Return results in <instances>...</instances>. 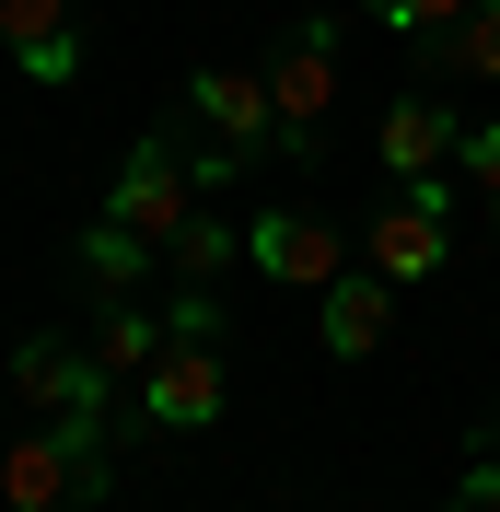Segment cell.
Returning <instances> with one entry per match:
<instances>
[{
    "instance_id": "cell-1",
    "label": "cell",
    "mask_w": 500,
    "mask_h": 512,
    "mask_svg": "<svg viewBox=\"0 0 500 512\" xmlns=\"http://www.w3.org/2000/svg\"><path fill=\"white\" fill-rule=\"evenodd\" d=\"M0 384H12V396H24L47 431H70V443H117V373H105L94 350H59V338H12Z\"/></svg>"
},
{
    "instance_id": "cell-2",
    "label": "cell",
    "mask_w": 500,
    "mask_h": 512,
    "mask_svg": "<svg viewBox=\"0 0 500 512\" xmlns=\"http://www.w3.org/2000/svg\"><path fill=\"white\" fill-rule=\"evenodd\" d=\"M117 489V443H70L35 419L24 443H0V501L12 512H94Z\"/></svg>"
},
{
    "instance_id": "cell-3",
    "label": "cell",
    "mask_w": 500,
    "mask_h": 512,
    "mask_svg": "<svg viewBox=\"0 0 500 512\" xmlns=\"http://www.w3.org/2000/svg\"><path fill=\"white\" fill-rule=\"evenodd\" d=\"M268 94H280V152L314 163L326 152V105H338V47H326L314 12H291V24L268 35Z\"/></svg>"
},
{
    "instance_id": "cell-4",
    "label": "cell",
    "mask_w": 500,
    "mask_h": 512,
    "mask_svg": "<svg viewBox=\"0 0 500 512\" xmlns=\"http://www.w3.org/2000/svg\"><path fill=\"white\" fill-rule=\"evenodd\" d=\"M105 210H117L128 233H152V245H175V233L210 210L198 198V175H187V140L175 128H152V140H128V163H117V187H105Z\"/></svg>"
},
{
    "instance_id": "cell-5",
    "label": "cell",
    "mask_w": 500,
    "mask_h": 512,
    "mask_svg": "<svg viewBox=\"0 0 500 512\" xmlns=\"http://www.w3.org/2000/svg\"><path fill=\"white\" fill-rule=\"evenodd\" d=\"M361 245H373V268H384L396 291L431 280L442 256H454V198H442V175H407V187L373 210V233H361Z\"/></svg>"
},
{
    "instance_id": "cell-6",
    "label": "cell",
    "mask_w": 500,
    "mask_h": 512,
    "mask_svg": "<svg viewBox=\"0 0 500 512\" xmlns=\"http://www.w3.org/2000/svg\"><path fill=\"white\" fill-rule=\"evenodd\" d=\"M140 431H210L221 419V338H163V361L128 384Z\"/></svg>"
},
{
    "instance_id": "cell-7",
    "label": "cell",
    "mask_w": 500,
    "mask_h": 512,
    "mask_svg": "<svg viewBox=\"0 0 500 512\" xmlns=\"http://www.w3.org/2000/svg\"><path fill=\"white\" fill-rule=\"evenodd\" d=\"M384 326H396V280H384V268H338V280L314 291V338L338 361H373Z\"/></svg>"
},
{
    "instance_id": "cell-8",
    "label": "cell",
    "mask_w": 500,
    "mask_h": 512,
    "mask_svg": "<svg viewBox=\"0 0 500 512\" xmlns=\"http://www.w3.org/2000/svg\"><path fill=\"white\" fill-rule=\"evenodd\" d=\"M245 256L268 268V280H291V291H326V280L349 268V256H338V222H326V210H268V222L245 233Z\"/></svg>"
},
{
    "instance_id": "cell-9",
    "label": "cell",
    "mask_w": 500,
    "mask_h": 512,
    "mask_svg": "<svg viewBox=\"0 0 500 512\" xmlns=\"http://www.w3.org/2000/svg\"><path fill=\"white\" fill-rule=\"evenodd\" d=\"M454 140H466V117H454V105L442 94H396L384 105V128H373V152H384V175H442V163H454Z\"/></svg>"
},
{
    "instance_id": "cell-10",
    "label": "cell",
    "mask_w": 500,
    "mask_h": 512,
    "mask_svg": "<svg viewBox=\"0 0 500 512\" xmlns=\"http://www.w3.org/2000/svg\"><path fill=\"white\" fill-rule=\"evenodd\" d=\"M187 105L233 140V152H280V94H268V70H198Z\"/></svg>"
},
{
    "instance_id": "cell-11",
    "label": "cell",
    "mask_w": 500,
    "mask_h": 512,
    "mask_svg": "<svg viewBox=\"0 0 500 512\" xmlns=\"http://www.w3.org/2000/svg\"><path fill=\"white\" fill-rule=\"evenodd\" d=\"M0 47L24 82H70L82 70V35H70V0H0Z\"/></svg>"
},
{
    "instance_id": "cell-12",
    "label": "cell",
    "mask_w": 500,
    "mask_h": 512,
    "mask_svg": "<svg viewBox=\"0 0 500 512\" xmlns=\"http://www.w3.org/2000/svg\"><path fill=\"white\" fill-rule=\"evenodd\" d=\"M94 361L117 384H140L163 361V315H140V303H128V291H94Z\"/></svg>"
},
{
    "instance_id": "cell-13",
    "label": "cell",
    "mask_w": 500,
    "mask_h": 512,
    "mask_svg": "<svg viewBox=\"0 0 500 512\" xmlns=\"http://www.w3.org/2000/svg\"><path fill=\"white\" fill-rule=\"evenodd\" d=\"M152 256H163L152 233H128L117 210H105V222L82 233V280H94V291H140V280H152Z\"/></svg>"
},
{
    "instance_id": "cell-14",
    "label": "cell",
    "mask_w": 500,
    "mask_h": 512,
    "mask_svg": "<svg viewBox=\"0 0 500 512\" xmlns=\"http://www.w3.org/2000/svg\"><path fill=\"white\" fill-rule=\"evenodd\" d=\"M361 12H373L384 35H407V47H419V59H431L442 35H454V24H466V12H477V0H361Z\"/></svg>"
},
{
    "instance_id": "cell-15",
    "label": "cell",
    "mask_w": 500,
    "mask_h": 512,
    "mask_svg": "<svg viewBox=\"0 0 500 512\" xmlns=\"http://www.w3.org/2000/svg\"><path fill=\"white\" fill-rule=\"evenodd\" d=\"M431 70H489V82H500V0H477L466 24L442 35V47H431Z\"/></svg>"
},
{
    "instance_id": "cell-16",
    "label": "cell",
    "mask_w": 500,
    "mask_h": 512,
    "mask_svg": "<svg viewBox=\"0 0 500 512\" xmlns=\"http://www.w3.org/2000/svg\"><path fill=\"white\" fill-rule=\"evenodd\" d=\"M163 268H175V280H221V268H233V233H221V210H198V222L163 245Z\"/></svg>"
},
{
    "instance_id": "cell-17",
    "label": "cell",
    "mask_w": 500,
    "mask_h": 512,
    "mask_svg": "<svg viewBox=\"0 0 500 512\" xmlns=\"http://www.w3.org/2000/svg\"><path fill=\"white\" fill-rule=\"evenodd\" d=\"M442 512H500V454H466V478L442 489Z\"/></svg>"
},
{
    "instance_id": "cell-18",
    "label": "cell",
    "mask_w": 500,
    "mask_h": 512,
    "mask_svg": "<svg viewBox=\"0 0 500 512\" xmlns=\"http://www.w3.org/2000/svg\"><path fill=\"white\" fill-rule=\"evenodd\" d=\"M454 163H466L477 187H500V117H466V140H454Z\"/></svg>"
},
{
    "instance_id": "cell-19",
    "label": "cell",
    "mask_w": 500,
    "mask_h": 512,
    "mask_svg": "<svg viewBox=\"0 0 500 512\" xmlns=\"http://www.w3.org/2000/svg\"><path fill=\"white\" fill-rule=\"evenodd\" d=\"M477 454H500V396H489V408H477Z\"/></svg>"
},
{
    "instance_id": "cell-20",
    "label": "cell",
    "mask_w": 500,
    "mask_h": 512,
    "mask_svg": "<svg viewBox=\"0 0 500 512\" xmlns=\"http://www.w3.org/2000/svg\"><path fill=\"white\" fill-rule=\"evenodd\" d=\"M489 222H500V187H489Z\"/></svg>"
}]
</instances>
